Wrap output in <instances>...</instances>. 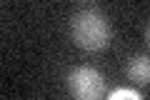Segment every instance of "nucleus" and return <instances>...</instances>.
Listing matches in <instances>:
<instances>
[{
    "instance_id": "1",
    "label": "nucleus",
    "mask_w": 150,
    "mask_h": 100,
    "mask_svg": "<svg viewBox=\"0 0 150 100\" xmlns=\"http://www.w3.org/2000/svg\"><path fill=\"white\" fill-rule=\"evenodd\" d=\"M110 23L105 15H100L98 10H80L75 13L70 20V38L78 48L88 50V53H98L105 50L110 43Z\"/></svg>"
},
{
    "instance_id": "2",
    "label": "nucleus",
    "mask_w": 150,
    "mask_h": 100,
    "mask_svg": "<svg viewBox=\"0 0 150 100\" xmlns=\"http://www.w3.org/2000/svg\"><path fill=\"white\" fill-rule=\"evenodd\" d=\"M68 90L78 100H98L105 95V78L93 65H80L68 75Z\"/></svg>"
},
{
    "instance_id": "3",
    "label": "nucleus",
    "mask_w": 150,
    "mask_h": 100,
    "mask_svg": "<svg viewBox=\"0 0 150 100\" xmlns=\"http://www.w3.org/2000/svg\"><path fill=\"white\" fill-rule=\"evenodd\" d=\"M130 83L135 85H150V55H135L125 65Z\"/></svg>"
},
{
    "instance_id": "4",
    "label": "nucleus",
    "mask_w": 150,
    "mask_h": 100,
    "mask_svg": "<svg viewBox=\"0 0 150 100\" xmlns=\"http://www.w3.org/2000/svg\"><path fill=\"white\" fill-rule=\"evenodd\" d=\"M112 98H140V93H135V90H118V93H112Z\"/></svg>"
},
{
    "instance_id": "5",
    "label": "nucleus",
    "mask_w": 150,
    "mask_h": 100,
    "mask_svg": "<svg viewBox=\"0 0 150 100\" xmlns=\"http://www.w3.org/2000/svg\"><path fill=\"white\" fill-rule=\"evenodd\" d=\"M145 43H148V48H150V23H148V28H145Z\"/></svg>"
}]
</instances>
